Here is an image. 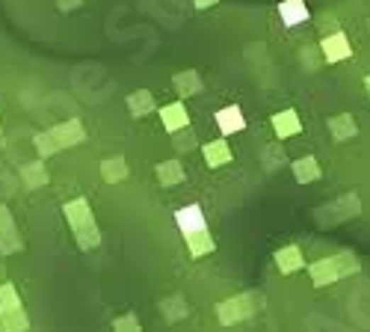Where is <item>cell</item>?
Masks as SVG:
<instances>
[{
  "instance_id": "7",
  "label": "cell",
  "mask_w": 370,
  "mask_h": 332,
  "mask_svg": "<svg viewBox=\"0 0 370 332\" xmlns=\"http://www.w3.org/2000/svg\"><path fill=\"white\" fill-rule=\"evenodd\" d=\"M329 134L335 143H347V140H356L359 137V125L349 113H338L329 119Z\"/></svg>"
},
{
  "instance_id": "1",
  "label": "cell",
  "mask_w": 370,
  "mask_h": 332,
  "mask_svg": "<svg viewBox=\"0 0 370 332\" xmlns=\"http://www.w3.org/2000/svg\"><path fill=\"white\" fill-rule=\"evenodd\" d=\"M261 306H264V297L255 291H246V294H237V297H231V300L220 303L216 314H220V323L231 326V323H240V321L252 318L255 311H261Z\"/></svg>"
},
{
  "instance_id": "5",
  "label": "cell",
  "mask_w": 370,
  "mask_h": 332,
  "mask_svg": "<svg viewBox=\"0 0 370 332\" xmlns=\"http://www.w3.org/2000/svg\"><path fill=\"white\" fill-rule=\"evenodd\" d=\"M320 45H323V57H326V62H341V60L352 57V45H349V39L344 36L341 30H335L332 36H326Z\"/></svg>"
},
{
  "instance_id": "14",
  "label": "cell",
  "mask_w": 370,
  "mask_h": 332,
  "mask_svg": "<svg viewBox=\"0 0 370 332\" xmlns=\"http://www.w3.org/2000/svg\"><path fill=\"white\" fill-rule=\"evenodd\" d=\"M175 92L181 95V98H190V95H198L201 89H205V80H201V74L198 72H193V69H187V72H181V74H175Z\"/></svg>"
},
{
  "instance_id": "13",
  "label": "cell",
  "mask_w": 370,
  "mask_h": 332,
  "mask_svg": "<svg viewBox=\"0 0 370 332\" xmlns=\"http://www.w3.org/2000/svg\"><path fill=\"white\" fill-rule=\"evenodd\" d=\"M160 119H163L166 131H181V128L190 125V113H187V107H184L181 101H175V104H166L160 110Z\"/></svg>"
},
{
  "instance_id": "6",
  "label": "cell",
  "mask_w": 370,
  "mask_h": 332,
  "mask_svg": "<svg viewBox=\"0 0 370 332\" xmlns=\"http://www.w3.org/2000/svg\"><path fill=\"white\" fill-rule=\"evenodd\" d=\"M175 223L184 235H190V231H198V228H208V220H205V211L201 205H184L175 211Z\"/></svg>"
},
{
  "instance_id": "20",
  "label": "cell",
  "mask_w": 370,
  "mask_h": 332,
  "mask_svg": "<svg viewBox=\"0 0 370 332\" xmlns=\"http://www.w3.org/2000/svg\"><path fill=\"white\" fill-rule=\"evenodd\" d=\"M364 89H367V95H370V74L364 77Z\"/></svg>"
},
{
  "instance_id": "4",
  "label": "cell",
  "mask_w": 370,
  "mask_h": 332,
  "mask_svg": "<svg viewBox=\"0 0 370 332\" xmlns=\"http://www.w3.org/2000/svg\"><path fill=\"white\" fill-rule=\"evenodd\" d=\"M273 131H276L279 140H288V137L302 134V119H299V113H296L293 107L279 110V113L273 116Z\"/></svg>"
},
{
  "instance_id": "2",
  "label": "cell",
  "mask_w": 370,
  "mask_h": 332,
  "mask_svg": "<svg viewBox=\"0 0 370 332\" xmlns=\"http://www.w3.org/2000/svg\"><path fill=\"white\" fill-rule=\"evenodd\" d=\"M308 273H311V282L317 288H326V285H335V282L341 279V267H338V258H320V261H314L311 267H308Z\"/></svg>"
},
{
  "instance_id": "16",
  "label": "cell",
  "mask_w": 370,
  "mask_h": 332,
  "mask_svg": "<svg viewBox=\"0 0 370 332\" xmlns=\"http://www.w3.org/2000/svg\"><path fill=\"white\" fill-rule=\"evenodd\" d=\"M157 178H160L163 187H175V184H181V181H184V166L178 160H166V163H160Z\"/></svg>"
},
{
  "instance_id": "17",
  "label": "cell",
  "mask_w": 370,
  "mask_h": 332,
  "mask_svg": "<svg viewBox=\"0 0 370 332\" xmlns=\"http://www.w3.org/2000/svg\"><path fill=\"white\" fill-rule=\"evenodd\" d=\"M130 110L137 113V116H145V113H151L155 110V98H151L148 92H137V95H130Z\"/></svg>"
},
{
  "instance_id": "3",
  "label": "cell",
  "mask_w": 370,
  "mask_h": 332,
  "mask_svg": "<svg viewBox=\"0 0 370 332\" xmlns=\"http://www.w3.org/2000/svg\"><path fill=\"white\" fill-rule=\"evenodd\" d=\"M273 258H276L279 273H284V276H291V273H296V270L305 267V255H302V249H299L296 243H288V246L276 249Z\"/></svg>"
},
{
  "instance_id": "10",
  "label": "cell",
  "mask_w": 370,
  "mask_h": 332,
  "mask_svg": "<svg viewBox=\"0 0 370 332\" xmlns=\"http://www.w3.org/2000/svg\"><path fill=\"white\" fill-rule=\"evenodd\" d=\"M216 125H220V131H223L225 137L228 134H237V131L246 128V116H243V110L237 104H228V107H223L220 113H216Z\"/></svg>"
},
{
  "instance_id": "15",
  "label": "cell",
  "mask_w": 370,
  "mask_h": 332,
  "mask_svg": "<svg viewBox=\"0 0 370 332\" xmlns=\"http://www.w3.org/2000/svg\"><path fill=\"white\" fill-rule=\"evenodd\" d=\"M261 163H264V170H267V172H276V170H281V166L288 163V155H284L281 140H276V143H270V145H264Z\"/></svg>"
},
{
  "instance_id": "8",
  "label": "cell",
  "mask_w": 370,
  "mask_h": 332,
  "mask_svg": "<svg viewBox=\"0 0 370 332\" xmlns=\"http://www.w3.org/2000/svg\"><path fill=\"white\" fill-rule=\"evenodd\" d=\"M201 155H205L208 170H220V166H225V163H231V160H234L228 140H211L205 148H201Z\"/></svg>"
},
{
  "instance_id": "9",
  "label": "cell",
  "mask_w": 370,
  "mask_h": 332,
  "mask_svg": "<svg viewBox=\"0 0 370 332\" xmlns=\"http://www.w3.org/2000/svg\"><path fill=\"white\" fill-rule=\"evenodd\" d=\"M279 18L284 27H296L308 21V6L305 0H281L279 4Z\"/></svg>"
},
{
  "instance_id": "18",
  "label": "cell",
  "mask_w": 370,
  "mask_h": 332,
  "mask_svg": "<svg viewBox=\"0 0 370 332\" xmlns=\"http://www.w3.org/2000/svg\"><path fill=\"white\" fill-rule=\"evenodd\" d=\"M181 131H184V134L175 140V148H178V152H190V148H196V134L190 131V125L181 128Z\"/></svg>"
},
{
  "instance_id": "19",
  "label": "cell",
  "mask_w": 370,
  "mask_h": 332,
  "mask_svg": "<svg viewBox=\"0 0 370 332\" xmlns=\"http://www.w3.org/2000/svg\"><path fill=\"white\" fill-rule=\"evenodd\" d=\"M220 0H193V6L196 9H211V6H216Z\"/></svg>"
},
{
  "instance_id": "11",
  "label": "cell",
  "mask_w": 370,
  "mask_h": 332,
  "mask_svg": "<svg viewBox=\"0 0 370 332\" xmlns=\"http://www.w3.org/2000/svg\"><path fill=\"white\" fill-rule=\"evenodd\" d=\"M187 240V249H190V258H205L216 249V240L211 238L208 228H198V231H190V235H184Z\"/></svg>"
},
{
  "instance_id": "12",
  "label": "cell",
  "mask_w": 370,
  "mask_h": 332,
  "mask_svg": "<svg viewBox=\"0 0 370 332\" xmlns=\"http://www.w3.org/2000/svg\"><path fill=\"white\" fill-rule=\"evenodd\" d=\"M291 170H293V178L299 181V184H311V181H317V178L323 175L320 163H317L314 155H305V157L293 160V163H291Z\"/></svg>"
}]
</instances>
